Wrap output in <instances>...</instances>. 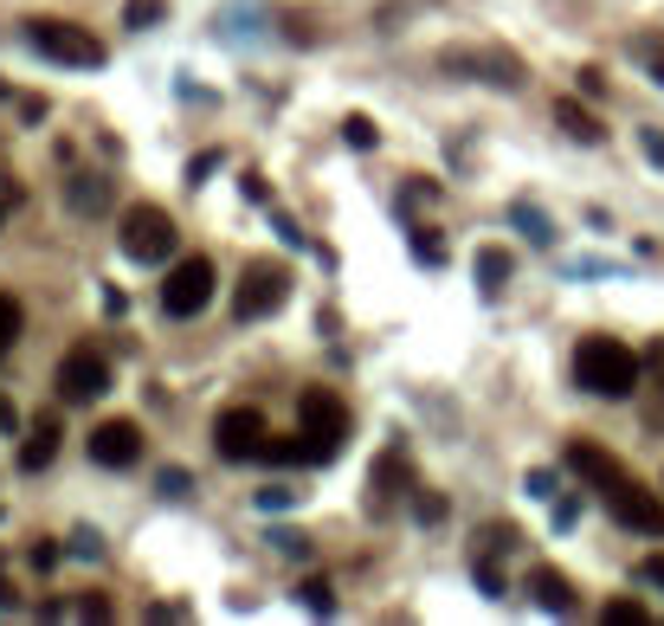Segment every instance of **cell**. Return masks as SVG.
<instances>
[{
    "label": "cell",
    "mask_w": 664,
    "mask_h": 626,
    "mask_svg": "<svg viewBox=\"0 0 664 626\" xmlns=\"http://www.w3.org/2000/svg\"><path fill=\"white\" fill-rule=\"evenodd\" d=\"M568 472H581V479L600 491V504L620 516L626 530H639V536H664V504L658 491H645V484L632 479L626 465L606 452V445L593 440H568Z\"/></svg>",
    "instance_id": "6da1fadb"
},
{
    "label": "cell",
    "mask_w": 664,
    "mask_h": 626,
    "mask_svg": "<svg viewBox=\"0 0 664 626\" xmlns=\"http://www.w3.org/2000/svg\"><path fill=\"white\" fill-rule=\"evenodd\" d=\"M574 381L600 401H626V394H639V356L620 336H588L574 349Z\"/></svg>",
    "instance_id": "7a4b0ae2"
},
{
    "label": "cell",
    "mask_w": 664,
    "mask_h": 626,
    "mask_svg": "<svg viewBox=\"0 0 664 626\" xmlns=\"http://www.w3.org/2000/svg\"><path fill=\"white\" fill-rule=\"evenodd\" d=\"M116 239H123V253L136 258V265H162V258H175V246H181V226H175L168 207H148L143 201V207L123 214Z\"/></svg>",
    "instance_id": "3957f363"
},
{
    "label": "cell",
    "mask_w": 664,
    "mask_h": 626,
    "mask_svg": "<svg viewBox=\"0 0 664 626\" xmlns=\"http://www.w3.org/2000/svg\"><path fill=\"white\" fill-rule=\"evenodd\" d=\"M27 39H33L39 59H52V65H77V72L104 65V39L72 27V20H27Z\"/></svg>",
    "instance_id": "277c9868"
},
{
    "label": "cell",
    "mask_w": 664,
    "mask_h": 626,
    "mask_svg": "<svg viewBox=\"0 0 664 626\" xmlns=\"http://www.w3.org/2000/svg\"><path fill=\"white\" fill-rule=\"evenodd\" d=\"M284 297H291V271L271 265V258H252L246 278H239V291H232V317L239 324H259L271 310H284Z\"/></svg>",
    "instance_id": "5b68a950"
},
{
    "label": "cell",
    "mask_w": 664,
    "mask_h": 626,
    "mask_svg": "<svg viewBox=\"0 0 664 626\" xmlns=\"http://www.w3.org/2000/svg\"><path fill=\"white\" fill-rule=\"evenodd\" d=\"M214 304V258H175L168 285H162V310L168 317H200Z\"/></svg>",
    "instance_id": "8992f818"
},
{
    "label": "cell",
    "mask_w": 664,
    "mask_h": 626,
    "mask_svg": "<svg viewBox=\"0 0 664 626\" xmlns=\"http://www.w3.org/2000/svg\"><path fill=\"white\" fill-rule=\"evenodd\" d=\"M214 445H220V459H264L271 427H264L259 407H226L220 420H214Z\"/></svg>",
    "instance_id": "52a82bcc"
},
{
    "label": "cell",
    "mask_w": 664,
    "mask_h": 626,
    "mask_svg": "<svg viewBox=\"0 0 664 626\" xmlns=\"http://www.w3.org/2000/svg\"><path fill=\"white\" fill-rule=\"evenodd\" d=\"M406 491H413V459H406V445L394 440L381 459H374V472H369V511L387 516V511L406 497Z\"/></svg>",
    "instance_id": "ba28073f"
},
{
    "label": "cell",
    "mask_w": 664,
    "mask_h": 626,
    "mask_svg": "<svg viewBox=\"0 0 664 626\" xmlns=\"http://www.w3.org/2000/svg\"><path fill=\"white\" fill-rule=\"evenodd\" d=\"M104 388H111V362L97 349H72L59 362V394L65 401H104Z\"/></svg>",
    "instance_id": "9c48e42d"
},
{
    "label": "cell",
    "mask_w": 664,
    "mask_h": 626,
    "mask_svg": "<svg viewBox=\"0 0 664 626\" xmlns=\"http://www.w3.org/2000/svg\"><path fill=\"white\" fill-rule=\"evenodd\" d=\"M91 459L97 465H136L143 459V427L136 420H97V433H91Z\"/></svg>",
    "instance_id": "30bf717a"
},
{
    "label": "cell",
    "mask_w": 664,
    "mask_h": 626,
    "mask_svg": "<svg viewBox=\"0 0 664 626\" xmlns=\"http://www.w3.org/2000/svg\"><path fill=\"white\" fill-rule=\"evenodd\" d=\"M297 420H303L310 433H323V440H349V407H342V394H330V388H303Z\"/></svg>",
    "instance_id": "8fae6325"
},
{
    "label": "cell",
    "mask_w": 664,
    "mask_h": 626,
    "mask_svg": "<svg viewBox=\"0 0 664 626\" xmlns=\"http://www.w3.org/2000/svg\"><path fill=\"white\" fill-rule=\"evenodd\" d=\"M529 601L542 607V614H581V594H574V582L561 575V568H529Z\"/></svg>",
    "instance_id": "7c38bea8"
},
{
    "label": "cell",
    "mask_w": 664,
    "mask_h": 626,
    "mask_svg": "<svg viewBox=\"0 0 664 626\" xmlns=\"http://www.w3.org/2000/svg\"><path fill=\"white\" fill-rule=\"evenodd\" d=\"M445 72H490V84H504V91L522 78L510 52H445Z\"/></svg>",
    "instance_id": "4fadbf2b"
},
{
    "label": "cell",
    "mask_w": 664,
    "mask_h": 626,
    "mask_svg": "<svg viewBox=\"0 0 664 626\" xmlns=\"http://www.w3.org/2000/svg\"><path fill=\"white\" fill-rule=\"evenodd\" d=\"M59 459V413H39L33 427H27V445H20V465L27 472H45Z\"/></svg>",
    "instance_id": "5bb4252c"
},
{
    "label": "cell",
    "mask_w": 664,
    "mask_h": 626,
    "mask_svg": "<svg viewBox=\"0 0 664 626\" xmlns=\"http://www.w3.org/2000/svg\"><path fill=\"white\" fill-rule=\"evenodd\" d=\"M65 207H72V214H84V220H97V214L111 207V182H104V175H91V168H84V175H72V182H65Z\"/></svg>",
    "instance_id": "9a60e30c"
},
{
    "label": "cell",
    "mask_w": 664,
    "mask_h": 626,
    "mask_svg": "<svg viewBox=\"0 0 664 626\" xmlns=\"http://www.w3.org/2000/svg\"><path fill=\"white\" fill-rule=\"evenodd\" d=\"M554 123H561L574 143H606V123L593 111H581V98H561V104H554Z\"/></svg>",
    "instance_id": "2e32d148"
},
{
    "label": "cell",
    "mask_w": 664,
    "mask_h": 626,
    "mask_svg": "<svg viewBox=\"0 0 664 626\" xmlns=\"http://www.w3.org/2000/svg\"><path fill=\"white\" fill-rule=\"evenodd\" d=\"M478 285H484L490 297L510 285V253H504V246H484V253H478Z\"/></svg>",
    "instance_id": "e0dca14e"
},
{
    "label": "cell",
    "mask_w": 664,
    "mask_h": 626,
    "mask_svg": "<svg viewBox=\"0 0 664 626\" xmlns=\"http://www.w3.org/2000/svg\"><path fill=\"white\" fill-rule=\"evenodd\" d=\"M510 220H517L522 233L536 239V246H554V226H549V214H542V207H529V201H517V207H510Z\"/></svg>",
    "instance_id": "ac0fdd59"
},
{
    "label": "cell",
    "mask_w": 664,
    "mask_h": 626,
    "mask_svg": "<svg viewBox=\"0 0 664 626\" xmlns=\"http://www.w3.org/2000/svg\"><path fill=\"white\" fill-rule=\"evenodd\" d=\"M20 330H27V310H20V297H7L0 291V356L20 342Z\"/></svg>",
    "instance_id": "d6986e66"
},
{
    "label": "cell",
    "mask_w": 664,
    "mask_h": 626,
    "mask_svg": "<svg viewBox=\"0 0 664 626\" xmlns=\"http://www.w3.org/2000/svg\"><path fill=\"white\" fill-rule=\"evenodd\" d=\"M297 601H303L310 614H323V620H330V614H335V588H330V582H323V575H310V582L297 588Z\"/></svg>",
    "instance_id": "ffe728a7"
},
{
    "label": "cell",
    "mask_w": 664,
    "mask_h": 626,
    "mask_svg": "<svg viewBox=\"0 0 664 626\" xmlns=\"http://www.w3.org/2000/svg\"><path fill=\"white\" fill-rule=\"evenodd\" d=\"M600 620H606V626H645V620H652V607H645V601H606Z\"/></svg>",
    "instance_id": "44dd1931"
},
{
    "label": "cell",
    "mask_w": 664,
    "mask_h": 626,
    "mask_svg": "<svg viewBox=\"0 0 664 626\" xmlns=\"http://www.w3.org/2000/svg\"><path fill=\"white\" fill-rule=\"evenodd\" d=\"M342 143H349V148H374V143H381L374 116H362V111H355V116H342Z\"/></svg>",
    "instance_id": "7402d4cb"
},
{
    "label": "cell",
    "mask_w": 664,
    "mask_h": 626,
    "mask_svg": "<svg viewBox=\"0 0 664 626\" xmlns=\"http://www.w3.org/2000/svg\"><path fill=\"white\" fill-rule=\"evenodd\" d=\"M162 13H168V0H129V7H123V27H136V33H143V27L162 20Z\"/></svg>",
    "instance_id": "603a6c76"
},
{
    "label": "cell",
    "mask_w": 664,
    "mask_h": 626,
    "mask_svg": "<svg viewBox=\"0 0 664 626\" xmlns=\"http://www.w3.org/2000/svg\"><path fill=\"white\" fill-rule=\"evenodd\" d=\"M413 258H419V265H445V239L426 233V226H413Z\"/></svg>",
    "instance_id": "cb8c5ba5"
},
{
    "label": "cell",
    "mask_w": 664,
    "mask_h": 626,
    "mask_svg": "<svg viewBox=\"0 0 664 626\" xmlns=\"http://www.w3.org/2000/svg\"><path fill=\"white\" fill-rule=\"evenodd\" d=\"M413 516H419V523H445V497H439V491H419V484H413Z\"/></svg>",
    "instance_id": "d4e9b609"
},
{
    "label": "cell",
    "mask_w": 664,
    "mask_h": 626,
    "mask_svg": "<svg viewBox=\"0 0 664 626\" xmlns=\"http://www.w3.org/2000/svg\"><path fill=\"white\" fill-rule=\"evenodd\" d=\"M252 504H259V511H291V504H297V491H284V484H264V491L252 497Z\"/></svg>",
    "instance_id": "484cf974"
},
{
    "label": "cell",
    "mask_w": 664,
    "mask_h": 626,
    "mask_svg": "<svg viewBox=\"0 0 664 626\" xmlns=\"http://www.w3.org/2000/svg\"><path fill=\"white\" fill-rule=\"evenodd\" d=\"M77 614H84V620H111V594H77Z\"/></svg>",
    "instance_id": "4316f807"
},
{
    "label": "cell",
    "mask_w": 664,
    "mask_h": 626,
    "mask_svg": "<svg viewBox=\"0 0 664 626\" xmlns=\"http://www.w3.org/2000/svg\"><path fill=\"white\" fill-rule=\"evenodd\" d=\"M639 59L652 65V78L664 84V39H639Z\"/></svg>",
    "instance_id": "83f0119b"
},
{
    "label": "cell",
    "mask_w": 664,
    "mask_h": 626,
    "mask_svg": "<svg viewBox=\"0 0 664 626\" xmlns=\"http://www.w3.org/2000/svg\"><path fill=\"white\" fill-rule=\"evenodd\" d=\"M72 555H84V562H97V555H104V543H97V530H77V536H72Z\"/></svg>",
    "instance_id": "f1b7e54d"
},
{
    "label": "cell",
    "mask_w": 664,
    "mask_h": 626,
    "mask_svg": "<svg viewBox=\"0 0 664 626\" xmlns=\"http://www.w3.org/2000/svg\"><path fill=\"white\" fill-rule=\"evenodd\" d=\"M214 168H220V155H214V148H207V155H194V162H187V182H207V175H214Z\"/></svg>",
    "instance_id": "f546056e"
},
{
    "label": "cell",
    "mask_w": 664,
    "mask_h": 626,
    "mask_svg": "<svg viewBox=\"0 0 664 626\" xmlns=\"http://www.w3.org/2000/svg\"><path fill=\"white\" fill-rule=\"evenodd\" d=\"M529 497H554V472H549V465L529 472Z\"/></svg>",
    "instance_id": "4dcf8cb0"
},
{
    "label": "cell",
    "mask_w": 664,
    "mask_h": 626,
    "mask_svg": "<svg viewBox=\"0 0 664 626\" xmlns=\"http://www.w3.org/2000/svg\"><path fill=\"white\" fill-rule=\"evenodd\" d=\"M33 568H59V543H52V536H39L33 543Z\"/></svg>",
    "instance_id": "1f68e13d"
},
{
    "label": "cell",
    "mask_w": 664,
    "mask_h": 626,
    "mask_svg": "<svg viewBox=\"0 0 664 626\" xmlns=\"http://www.w3.org/2000/svg\"><path fill=\"white\" fill-rule=\"evenodd\" d=\"M187 484H194V479H187L181 465H175V472H162V497H187Z\"/></svg>",
    "instance_id": "d6a6232c"
},
{
    "label": "cell",
    "mask_w": 664,
    "mask_h": 626,
    "mask_svg": "<svg viewBox=\"0 0 664 626\" xmlns=\"http://www.w3.org/2000/svg\"><path fill=\"white\" fill-rule=\"evenodd\" d=\"M639 575H645L652 588H664V550H658V555H645V562H639Z\"/></svg>",
    "instance_id": "836d02e7"
},
{
    "label": "cell",
    "mask_w": 664,
    "mask_h": 626,
    "mask_svg": "<svg viewBox=\"0 0 664 626\" xmlns=\"http://www.w3.org/2000/svg\"><path fill=\"white\" fill-rule=\"evenodd\" d=\"M581 91H588V98H600V91H606V72H600V65H581Z\"/></svg>",
    "instance_id": "e575fe53"
},
{
    "label": "cell",
    "mask_w": 664,
    "mask_h": 626,
    "mask_svg": "<svg viewBox=\"0 0 664 626\" xmlns=\"http://www.w3.org/2000/svg\"><path fill=\"white\" fill-rule=\"evenodd\" d=\"M639 143H645V155L664 168V136H658V130H639Z\"/></svg>",
    "instance_id": "d590c367"
},
{
    "label": "cell",
    "mask_w": 664,
    "mask_h": 626,
    "mask_svg": "<svg viewBox=\"0 0 664 626\" xmlns=\"http://www.w3.org/2000/svg\"><path fill=\"white\" fill-rule=\"evenodd\" d=\"M20 594H13V582H7V562H0V607H13Z\"/></svg>",
    "instance_id": "8d00e7d4"
}]
</instances>
